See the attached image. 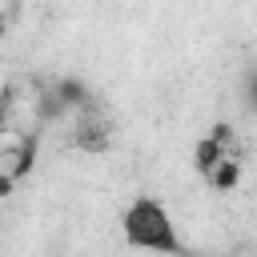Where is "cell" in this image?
I'll return each instance as SVG.
<instances>
[{
    "label": "cell",
    "mask_w": 257,
    "mask_h": 257,
    "mask_svg": "<svg viewBox=\"0 0 257 257\" xmlns=\"http://www.w3.org/2000/svg\"><path fill=\"white\" fill-rule=\"evenodd\" d=\"M4 32H8V20H4V16H0V36H4Z\"/></svg>",
    "instance_id": "obj_8"
},
{
    "label": "cell",
    "mask_w": 257,
    "mask_h": 257,
    "mask_svg": "<svg viewBox=\"0 0 257 257\" xmlns=\"http://www.w3.org/2000/svg\"><path fill=\"white\" fill-rule=\"evenodd\" d=\"M205 181L213 185V193H233V189L241 185V161H237L233 153H225V157L205 173Z\"/></svg>",
    "instance_id": "obj_3"
},
{
    "label": "cell",
    "mask_w": 257,
    "mask_h": 257,
    "mask_svg": "<svg viewBox=\"0 0 257 257\" xmlns=\"http://www.w3.org/2000/svg\"><path fill=\"white\" fill-rule=\"evenodd\" d=\"M225 153H229V149H225V145H221L213 133H205V137L193 145V165H197V173L205 177V173H209V169H213V165H217Z\"/></svg>",
    "instance_id": "obj_5"
},
{
    "label": "cell",
    "mask_w": 257,
    "mask_h": 257,
    "mask_svg": "<svg viewBox=\"0 0 257 257\" xmlns=\"http://www.w3.org/2000/svg\"><path fill=\"white\" fill-rule=\"evenodd\" d=\"M52 96L60 100V108H88L92 104V92L80 84V80H72V76H64V80H56V88H52Z\"/></svg>",
    "instance_id": "obj_4"
},
{
    "label": "cell",
    "mask_w": 257,
    "mask_h": 257,
    "mask_svg": "<svg viewBox=\"0 0 257 257\" xmlns=\"http://www.w3.org/2000/svg\"><path fill=\"white\" fill-rule=\"evenodd\" d=\"M120 229H124V241L133 249H149V253H185L181 237H177V225L169 217V209L157 201V197H137L124 217H120Z\"/></svg>",
    "instance_id": "obj_1"
},
{
    "label": "cell",
    "mask_w": 257,
    "mask_h": 257,
    "mask_svg": "<svg viewBox=\"0 0 257 257\" xmlns=\"http://www.w3.org/2000/svg\"><path fill=\"white\" fill-rule=\"evenodd\" d=\"M4 124H8V112H4V104H0V133H4Z\"/></svg>",
    "instance_id": "obj_7"
},
{
    "label": "cell",
    "mask_w": 257,
    "mask_h": 257,
    "mask_svg": "<svg viewBox=\"0 0 257 257\" xmlns=\"http://www.w3.org/2000/svg\"><path fill=\"white\" fill-rule=\"evenodd\" d=\"M72 145L80 149V153H108V145H112V137H108V128L100 124V120H80L76 124V133H72Z\"/></svg>",
    "instance_id": "obj_2"
},
{
    "label": "cell",
    "mask_w": 257,
    "mask_h": 257,
    "mask_svg": "<svg viewBox=\"0 0 257 257\" xmlns=\"http://www.w3.org/2000/svg\"><path fill=\"white\" fill-rule=\"evenodd\" d=\"M12 189H16V181H12V177L0 169V201H4V197H12Z\"/></svg>",
    "instance_id": "obj_6"
},
{
    "label": "cell",
    "mask_w": 257,
    "mask_h": 257,
    "mask_svg": "<svg viewBox=\"0 0 257 257\" xmlns=\"http://www.w3.org/2000/svg\"><path fill=\"white\" fill-rule=\"evenodd\" d=\"M0 137H4V133H0Z\"/></svg>",
    "instance_id": "obj_9"
}]
</instances>
